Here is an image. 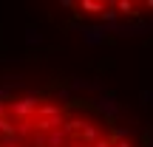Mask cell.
<instances>
[{
    "mask_svg": "<svg viewBox=\"0 0 153 147\" xmlns=\"http://www.w3.org/2000/svg\"><path fill=\"white\" fill-rule=\"evenodd\" d=\"M0 147H142L102 105L54 91L0 93Z\"/></svg>",
    "mask_w": 153,
    "mask_h": 147,
    "instance_id": "6da1fadb",
    "label": "cell"
}]
</instances>
